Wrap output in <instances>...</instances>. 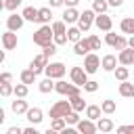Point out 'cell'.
I'll list each match as a JSON object with an SVG mask.
<instances>
[{
    "label": "cell",
    "mask_w": 134,
    "mask_h": 134,
    "mask_svg": "<svg viewBox=\"0 0 134 134\" xmlns=\"http://www.w3.org/2000/svg\"><path fill=\"white\" fill-rule=\"evenodd\" d=\"M50 42H54L52 25H50V23H42V25L34 31V44H38V46H46V44H50Z\"/></svg>",
    "instance_id": "1"
},
{
    "label": "cell",
    "mask_w": 134,
    "mask_h": 134,
    "mask_svg": "<svg viewBox=\"0 0 134 134\" xmlns=\"http://www.w3.org/2000/svg\"><path fill=\"white\" fill-rule=\"evenodd\" d=\"M71 111H73V107H71L69 100H57V103L50 107L48 113H50V119H52V117H67Z\"/></svg>",
    "instance_id": "2"
},
{
    "label": "cell",
    "mask_w": 134,
    "mask_h": 134,
    "mask_svg": "<svg viewBox=\"0 0 134 134\" xmlns=\"http://www.w3.org/2000/svg\"><path fill=\"white\" fill-rule=\"evenodd\" d=\"M44 73H46L48 77H52V80H61V77H65V73H67V67H65L63 63L54 61V63H48V65H46Z\"/></svg>",
    "instance_id": "3"
},
{
    "label": "cell",
    "mask_w": 134,
    "mask_h": 134,
    "mask_svg": "<svg viewBox=\"0 0 134 134\" xmlns=\"http://www.w3.org/2000/svg\"><path fill=\"white\" fill-rule=\"evenodd\" d=\"M88 75H90V73L84 69V65H82V67H80V65H75V67H71V69H69V77H71V82H73V84H77V86H82V88H84V84L88 82Z\"/></svg>",
    "instance_id": "4"
},
{
    "label": "cell",
    "mask_w": 134,
    "mask_h": 134,
    "mask_svg": "<svg viewBox=\"0 0 134 134\" xmlns=\"http://www.w3.org/2000/svg\"><path fill=\"white\" fill-rule=\"evenodd\" d=\"M94 19H96V13H94L92 8H88V10L80 13V19H77V27H80L82 31H88V29L94 25Z\"/></svg>",
    "instance_id": "5"
},
{
    "label": "cell",
    "mask_w": 134,
    "mask_h": 134,
    "mask_svg": "<svg viewBox=\"0 0 134 134\" xmlns=\"http://www.w3.org/2000/svg\"><path fill=\"white\" fill-rule=\"evenodd\" d=\"M98 67H100V57L94 54V52H88V54L84 57V69H86L88 73H96Z\"/></svg>",
    "instance_id": "6"
},
{
    "label": "cell",
    "mask_w": 134,
    "mask_h": 134,
    "mask_svg": "<svg viewBox=\"0 0 134 134\" xmlns=\"http://www.w3.org/2000/svg\"><path fill=\"white\" fill-rule=\"evenodd\" d=\"M23 23H25V17L23 15H17L15 10L6 17V29H13V31H19L21 27H23Z\"/></svg>",
    "instance_id": "7"
},
{
    "label": "cell",
    "mask_w": 134,
    "mask_h": 134,
    "mask_svg": "<svg viewBox=\"0 0 134 134\" xmlns=\"http://www.w3.org/2000/svg\"><path fill=\"white\" fill-rule=\"evenodd\" d=\"M2 46H4V50H15L17 48V31H13V29H6L4 34H2Z\"/></svg>",
    "instance_id": "8"
},
{
    "label": "cell",
    "mask_w": 134,
    "mask_h": 134,
    "mask_svg": "<svg viewBox=\"0 0 134 134\" xmlns=\"http://www.w3.org/2000/svg\"><path fill=\"white\" fill-rule=\"evenodd\" d=\"M46 65H48V57L44 54V52H40V54H36L34 57V61L29 63V67L40 75V73H44V69H46Z\"/></svg>",
    "instance_id": "9"
},
{
    "label": "cell",
    "mask_w": 134,
    "mask_h": 134,
    "mask_svg": "<svg viewBox=\"0 0 134 134\" xmlns=\"http://www.w3.org/2000/svg\"><path fill=\"white\" fill-rule=\"evenodd\" d=\"M75 128H77V132H80V134H94V132H98V128H96L94 119H88V117L80 119Z\"/></svg>",
    "instance_id": "10"
},
{
    "label": "cell",
    "mask_w": 134,
    "mask_h": 134,
    "mask_svg": "<svg viewBox=\"0 0 134 134\" xmlns=\"http://www.w3.org/2000/svg\"><path fill=\"white\" fill-rule=\"evenodd\" d=\"M94 25H96L100 31H111V27H113V19H111L107 13H100V15H96Z\"/></svg>",
    "instance_id": "11"
},
{
    "label": "cell",
    "mask_w": 134,
    "mask_h": 134,
    "mask_svg": "<svg viewBox=\"0 0 134 134\" xmlns=\"http://www.w3.org/2000/svg\"><path fill=\"white\" fill-rule=\"evenodd\" d=\"M117 61H119V65H134V48L132 46H128V48H124V50H119V54H117Z\"/></svg>",
    "instance_id": "12"
},
{
    "label": "cell",
    "mask_w": 134,
    "mask_h": 134,
    "mask_svg": "<svg viewBox=\"0 0 134 134\" xmlns=\"http://www.w3.org/2000/svg\"><path fill=\"white\" fill-rule=\"evenodd\" d=\"M88 52H92L88 38H82L80 42H75V44H73V54H77V57H86Z\"/></svg>",
    "instance_id": "13"
},
{
    "label": "cell",
    "mask_w": 134,
    "mask_h": 134,
    "mask_svg": "<svg viewBox=\"0 0 134 134\" xmlns=\"http://www.w3.org/2000/svg\"><path fill=\"white\" fill-rule=\"evenodd\" d=\"M25 117H27V121H29V124H36V126H38V124L44 119V113H42V109H40V107H29V109H27V113H25Z\"/></svg>",
    "instance_id": "14"
},
{
    "label": "cell",
    "mask_w": 134,
    "mask_h": 134,
    "mask_svg": "<svg viewBox=\"0 0 134 134\" xmlns=\"http://www.w3.org/2000/svg\"><path fill=\"white\" fill-rule=\"evenodd\" d=\"M117 63H119V61H117V57H115V54H105V57L100 59V67H103L105 71H111V73L115 71Z\"/></svg>",
    "instance_id": "15"
},
{
    "label": "cell",
    "mask_w": 134,
    "mask_h": 134,
    "mask_svg": "<svg viewBox=\"0 0 134 134\" xmlns=\"http://www.w3.org/2000/svg\"><path fill=\"white\" fill-rule=\"evenodd\" d=\"M10 109H13V113H15V115H25V113H27V109H29V105H27V100H23V98H19V96H17V100H13V103H10Z\"/></svg>",
    "instance_id": "16"
},
{
    "label": "cell",
    "mask_w": 134,
    "mask_h": 134,
    "mask_svg": "<svg viewBox=\"0 0 134 134\" xmlns=\"http://www.w3.org/2000/svg\"><path fill=\"white\" fill-rule=\"evenodd\" d=\"M96 128H98V132L107 134V132H113V130H115V124H113V119H109V117H98V119H96Z\"/></svg>",
    "instance_id": "17"
},
{
    "label": "cell",
    "mask_w": 134,
    "mask_h": 134,
    "mask_svg": "<svg viewBox=\"0 0 134 134\" xmlns=\"http://www.w3.org/2000/svg\"><path fill=\"white\" fill-rule=\"evenodd\" d=\"M77 19H80V13L75 10V6H67V8L63 10V21H65L67 25L77 23Z\"/></svg>",
    "instance_id": "18"
},
{
    "label": "cell",
    "mask_w": 134,
    "mask_h": 134,
    "mask_svg": "<svg viewBox=\"0 0 134 134\" xmlns=\"http://www.w3.org/2000/svg\"><path fill=\"white\" fill-rule=\"evenodd\" d=\"M119 94L124 98H134V84H130L128 80L119 82Z\"/></svg>",
    "instance_id": "19"
},
{
    "label": "cell",
    "mask_w": 134,
    "mask_h": 134,
    "mask_svg": "<svg viewBox=\"0 0 134 134\" xmlns=\"http://www.w3.org/2000/svg\"><path fill=\"white\" fill-rule=\"evenodd\" d=\"M119 29H121V34L132 36V34H134V17H124V19L119 21Z\"/></svg>",
    "instance_id": "20"
},
{
    "label": "cell",
    "mask_w": 134,
    "mask_h": 134,
    "mask_svg": "<svg viewBox=\"0 0 134 134\" xmlns=\"http://www.w3.org/2000/svg\"><path fill=\"white\" fill-rule=\"evenodd\" d=\"M69 98V103H71V107H73V111H86V103H84V98H82V94H75V96H67Z\"/></svg>",
    "instance_id": "21"
},
{
    "label": "cell",
    "mask_w": 134,
    "mask_h": 134,
    "mask_svg": "<svg viewBox=\"0 0 134 134\" xmlns=\"http://www.w3.org/2000/svg\"><path fill=\"white\" fill-rule=\"evenodd\" d=\"M38 90H40L42 94H48V92H52V90H54V80L46 75V77H44V80L38 84Z\"/></svg>",
    "instance_id": "22"
},
{
    "label": "cell",
    "mask_w": 134,
    "mask_h": 134,
    "mask_svg": "<svg viewBox=\"0 0 134 134\" xmlns=\"http://www.w3.org/2000/svg\"><path fill=\"white\" fill-rule=\"evenodd\" d=\"M38 13H40V8H34V6H25L21 15L25 17V21H31V23H38Z\"/></svg>",
    "instance_id": "23"
},
{
    "label": "cell",
    "mask_w": 134,
    "mask_h": 134,
    "mask_svg": "<svg viewBox=\"0 0 134 134\" xmlns=\"http://www.w3.org/2000/svg\"><path fill=\"white\" fill-rule=\"evenodd\" d=\"M19 77H21V82H23V84H27V86H29V84H34V82H36L38 73H36V71H34L31 67H29V69H23Z\"/></svg>",
    "instance_id": "24"
},
{
    "label": "cell",
    "mask_w": 134,
    "mask_h": 134,
    "mask_svg": "<svg viewBox=\"0 0 134 134\" xmlns=\"http://www.w3.org/2000/svg\"><path fill=\"white\" fill-rule=\"evenodd\" d=\"M52 6H44V8H40V13H38V23H50L52 21V10H50Z\"/></svg>",
    "instance_id": "25"
},
{
    "label": "cell",
    "mask_w": 134,
    "mask_h": 134,
    "mask_svg": "<svg viewBox=\"0 0 134 134\" xmlns=\"http://www.w3.org/2000/svg\"><path fill=\"white\" fill-rule=\"evenodd\" d=\"M113 75H115V80H117V82L128 80V77H130V69H128V65H119V67H115Z\"/></svg>",
    "instance_id": "26"
},
{
    "label": "cell",
    "mask_w": 134,
    "mask_h": 134,
    "mask_svg": "<svg viewBox=\"0 0 134 134\" xmlns=\"http://www.w3.org/2000/svg\"><path fill=\"white\" fill-rule=\"evenodd\" d=\"M100 113H103L100 105H88V107H86V117H88V119H94V121H96V119L100 117Z\"/></svg>",
    "instance_id": "27"
},
{
    "label": "cell",
    "mask_w": 134,
    "mask_h": 134,
    "mask_svg": "<svg viewBox=\"0 0 134 134\" xmlns=\"http://www.w3.org/2000/svg\"><path fill=\"white\" fill-rule=\"evenodd\" d=\"M67 128V119L65 117H52V121H50V130L52 132H63Z\"/></svg>",
    "instance_id": "28"
},
{
    "label": "cell",
    "mask_w": 134,
    "mask_h": 134,
    "mask_svg": "<svg viewBox=\"0 0 134 134\" xmlns=\"http://www.w3.org/2000/svg\"><path fill=\"white\" fill-rule=\"evenodd\" d=\"M67 38H69V42H73V44L80 42V40H82V29H80L77 25H75V27H73V25L67 27Z\"/></svg>",
    "instance_id": "29"
},
{
    "label": "cell",
    "mask_w": 134,
    "mask_h": 134,
    "mask_svg": "<svg viewBox=\"0 0 134 134\" xmlns=\"http://www.w3.org/2000/svg\"><path fill=\"white\" fill-rule=\"evenodd\" d=\"M100 109H103V113H105V115H113V113H115V109H117V105H115V100L105 98V100L100 103Z\"/></svg>",
    "instance_id": "30"
},
{
    "label": "cell",
    "mask_w": 134,
    "mask_h": 134,
    "mask_svg": "<svg viewBox=\"0 0 134 134\" xmlns=\"http://www.w3.org/2000/svg\"><path fill=\"white\" fill-rule=\"evenodd\" d=\"M107 8H109V2H107V0H92V10H94L96 15L107 13Z\"/></svg>",
    "instance_id": "31"
},
{
    "label": "cell",
    "mask_w": 134,
    "mask_h": 134,
    "mask_svg": "<svg viewBox=\"0 0 134 134\" xmlns=\"http://www.w3.org/2000/svg\"><path fill=\"white\" fill-rule=\"evenodd\" d=\"M0 94L6 98V96H10V94H15V86L10 84V82H2L0 84Z\"/></svg>",
    "instance_id": "32"
},
{
    "label": "cell",
    "mask_w": 134,
    "mask_h": 134,
    "mask_svg": "<svg viewBox=\"0 0 134 134\" xmlns=\"http://www.w3.org/2000/svg\"><path fill=\"white\" fill-rule=\"evenodd\" d=\"M27 92H29V86L27 84H15V96H19V98H25L27 96Z\"/></svg>",
    "instance_id": "33"
},
{
    "label": "cell",
    "mask_w": 134,
    "mask_h": 134,
    "mask_svg": "<svg viewBox=\"0 0 134 134\" xmlns=\"http://www.w3.org/2000/svg\"><path fill=\"white\" fill-rule=\"evenodd\" d=\"M117 38H119V34L105 31V44H107V46H115V44H117Z\"/></svg>",
    "instance_id": "34"
},
{
    "label": "cell",
    "mask_w": 134,
    "mask_h": 134,
    "mask_svg": "<svg viewBox=\"0 0 134 134\" xmlns=\"http://www.w3.org/2000/svg\"><path fill=\"white\" fill-rule=\"evenodd\" d=\"M57 46H59V44H54V42H50V44H46V46H42V52H44V54H46V57L50 59V57H54V54H57Z\"/></svg>",
    "instance_id": "35"
},
{
    "label": "cell",
    "mask_w": 134,
    "mask_h": 134,
    "mask_svg": "<svg viewBox=\"0 0 134 134\" xmlns=\"http://www.w3.org/2000/svg\"><path fill=\"white\" fill-rule=\"evenodd\" d=\"M21 2H23V0H4V4H2V6H4L6 10H10V13H13V10H17V8L21 6Z\"/></svg>",
    "instance_id": "36"
},
{
    "label": "cell",
    "mask_w": 134,
    "mask_h": 134,
    "mask_svg": "<svg viewBox=\"0 0 134 134\" xmlns=\"http://www.w3.org/2000/svg\"><path fill=\"white\" fill-rule=\"evenodd\" d=\"M88 42H90V48L92 50H100V38L98 36H94V34L88 36Z\"/></svg>",
    "instance_id": "37"
},
{
    "label": "cell",
    "mask_w": 134,
    "mask_h": 134,
    "mask_svg": "<svg viewBox=\"0 0 134 134\" xmlns=\"http://www.w3.org/2000/svg\"><path fill=\"white\" fill-rule=\"evenodd\" d=\"M65 119H67V124H69V126H77V121H80V111H71Z\"/></svg>",
    "instance_id": "38"
},
{
    "label": "cell",
    "mask_w": 134,
    "mask_h": 134,
    "mask_svg": "<svg viewBox=\"0 0 134 134\" xmlns=\"http://www.w3.org/2000/svg\"><path fill=\"white\" fill-rule=\"evenodd\" d=\"M84 90H86V92H90V94H92V92H96V90H98V82L88 80V82L84 84Z\"/></svg>",
    "instance_id": "39"
},
{
    "label": "cell",
    "mask_w": 134,
    "mask_h": 134,
    "mask_svg": "<svg viewBox=\"0 0 134 134\" xmlns=\"http://www.w3.org/2000/svg\"><path fill=\"white\" fill-rule=\"evenodd\" d=\"M113 48H115V50H124V48H128V38H126V36H119V38H117V44H115Z\"/></svg>",
    "instance_id": "40"
},
{
    "label": "cell",
    "mask_w": 134,
    "mask_h": 134,
    "mask_svg": "<svg viewBox=\"0 0 134 134\" xmlns=\"http://www.w3.org/2000/svg\"><path fill=\"white\" fill-rule=\"evenodd\" d=\"M117 132H119V134H134V124H132V126H130V124H128V126H117Z\"/></svg>",
    "instance_id": "41"
},
{
    "label": "cell",
    "mask_w": 134,
    "mask_h": 134,
    "mask_svg": "<svg viewBox=\"0 0 134 134\" xmlns=\"http://www.w3.org/2000/svg\"><path fill=\"white\" fill-rule=\"evenodd\" d=\"M2 82H13V73H10V71L0 73V84H2Z\"/></svg>",
    "instance_id": "42"
},
{
    "label": "cell",
    "mask_w": 134,
    "mask_h": 134,
    "mask_svg": "<svg viewBox=\"0 0 134 134\" xmlns=\"http://www.w3.org/2000/svg\"><path fill=\"white\" fill-rule=\"evenodd\" d=\"M6 134H23V128L13 126V128H8V130H6Z\"/></svg>",
    "instance_id": "43"
},
{
    "label": "cell",
    "mask_w": 134,
    "mask_h": 134,
    "mask_svg": "<svg viewBox=\"0 0 134 134\" xmlns=\"http://www.w3.org/2000/svg\"><path fill=\"white\" fill-rule=\"evenodd\" d=\"M48 4L52 8H59V6H65V0H48Z\"/></svg>",
    "instance_id": "44"
},
{
    "label": "cell",
    "mask_w": 134,
    "mask_h": 134,
    "mask_svg": "<svg viewBox=\"0 0 134 134\" xmlns=\"http://www.w3.org/2000/svg\"><path fill=\"white\" fill-rule=\"evenodd\" d=\"M107 2H109V6H111V8H119V6L124 4V0H107Z\"/></svg>",
    "instance_id": "45"
},
{
    "label": "cell",
    "mask_w": 134,
    "mask_h": 134,
    "mask_svg": "<svg viewBox=\"0 0 134 134\" xmlns=\"http://www.w3.org/2000/svg\"><path fill=\"white\" fill-rule=\"evenodd\" d=\"M23 134H38V130H36V124H34V126H29V128H23Z\"/></svg>",
    "instance_id": "46"
},
{
    "label": "cell",
    "mask_w": 134,
    "mask_h": 134,
    "mask_svg": "<svg viewBox=\"0 0 134 134\" xmlns=\"http://www.w3.org/2000/svg\"><path fill=\"white\" fill-rule=\"evenodd\" d=\"M80 0H65V6H77Z\"/></svg>",
    "instance_id": "47"
},
{
    "label": "cell",
    "mask_w": 134,
    "mask_h": 134,
    "mask_svg": "<svg viewBox=\"0 0 134 134\" xmlns=\"http://www.w3.org/2000/svg\"><path fill=\"white\" fill-rule=\"evenodd\" d=\"M77 132V128H65L63 130V134H75Z\"/></svg>",
    "instance_id": "48"
},
{
    "label": "cell",
    "mask_w": 134,
    "mask_h": 134,
    "mask_svg": "<svg viewBox=\"0 0 134 134\" xmlns=\"http://www.w3.org/2000/svg\"><path fill=\"white\" fill-rule=\"evenodd\" d=\"M128 46H132V48H134V34L128 38Z\"/></svg>",
    "instance_id": "49"
},
{
    "label": "cell",
    "mask_w": 134,
    "mask_h": 134,
    "mask_svg": "<svg viewBox=\"0 0 134 134\" xmlns=\"http://www.w3.org/2000/svg\"><path fill=\"white\" fill-rule=\"evenodd\" d=\"M4 119H6L4 117V109H0V124H4Z\"/></svg>",
    "instance_id": "50"
}]
</instances>
